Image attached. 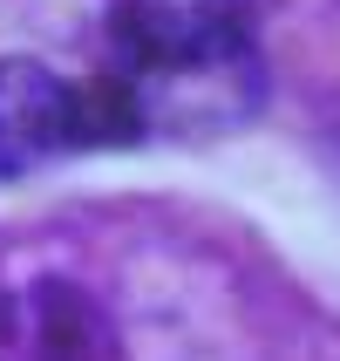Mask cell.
Returning a JSON list of instances; mask_svg holds the SVG:
<instances>
[{"label": "cell", "mask_w": 340, "mask_h": 361, "mask_svg": "<svg viewBox=\"0 0 340 361\" xmlns=\"http://www.w3.org/2000/svg\"><path fill=\"white\" fill-rule=\"evenodd\" d=\"M109 75L150 137H225L259 116L265 61L245 0H116Z\"/></svg>", "instance_id": "cell-1"}, {"label": "cell", "mask_w": 340, "mask_h": 361, "mask_svg": "<svg viewBox=\"0 0 340 361\" xmlns=\"http://www.w3.org/2000/svg\"><path fill=\"white\" fill-rule=\"evenodd\" d=\"M34 361H41V334H34Z\"/></svg>", "instance_id": "cell-3"}, {"label": "cell", "mask_w": 340, "mask_h": 361, "mask_svg": "<svg viewBox=\"0 0 340 361\" xmlns=\"http://www.w3.org/2000/svg\"><path fill=\"white\" fill-rule=\"evenodd\" d=\"M75 150H89L82 82H68L41 55H0V184Z\"/></svg>", "instance_id": "cell-2"}]
</instances>
